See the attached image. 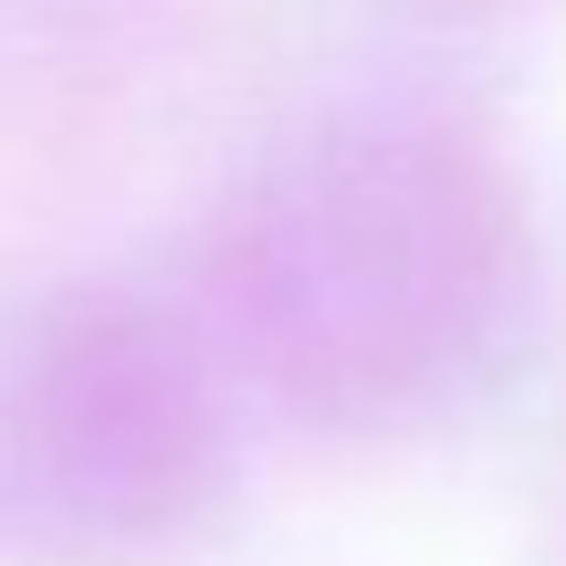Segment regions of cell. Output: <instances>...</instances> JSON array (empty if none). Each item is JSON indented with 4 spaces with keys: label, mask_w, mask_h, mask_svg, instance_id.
Returning <instances> with one entry per match:
<instances>
[{
    "label": "cell",
    "mask_w": 566,
    "mask_h": 566,
    "mask_svg": "<svg viewBox=\"0 0 566 566\" xmlns=\"http://www.w3.org/2000/svg\"><path fill=\"white\" fill-rule=\"evenodd\" d=\"M292 310L310 371L354 416L486 398L539 336L531 203L451 133L336 142L310 168Z\"/></svg>",
    "instance_id": "1"
},
{
    "label": "cell",
    "mask_w": 566,
    "mask_h": 566,
    "mask_svg": "<svg viewBox=\"0 0 566 566\" xmlns=\"http://www.w3.org/2000/svg\"><path fill=\"white\" fill-rule=\"evenodd\" d=\"M469 9H486V0H469Z\"/></svg>",
    "instance_id": "2"
}]
</instances>
